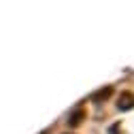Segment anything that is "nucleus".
Here are the masks:
<instances>
[{
    "mask_svg": "<svg viewBox=\"0 0 134 134\" xmlns=\"http://www.w3.org/2000/svg\"><path fill=\"white\" fill-rule=\"evenodd\" d=\"M113 94V87H102V90H98L96 94H92V102H104V100H109Z\"/></svg>",
    "mask_w": 134,
    "mask_h": 134,
    "instance_id": "obj_3",
    "label": "nucleus"
},
{
    "mask_svg": "<svg viewBox=\"0 0 134 134\" xmlns=\"http://www.w3.org/2000/svg\"><path fill=\"white\" fill-rule=\"evenodd\" d=\"M85 115H87V113H85V109H81V107H79V109H75V111L68 115V124H70V126H81V124H83V119H85Z\"/></svg>",
    "mask_w": 134,
    "mask_h": 134,
    "instance_id": "obj_2",
    "label": "nucleus"
},
{
    "mask_svg": "<svg viewBox=\"0 0 134 134\" xmlns=\"http://www.w3.org/2000/svg\"><path fill=\"white\" fill-rule=\"evenodd\" d=\"M132 107H134V94H130V92H124V94L119 96L117 109H119V111H130Z\"/></svg>",
    "mask_w": 134,
    "mask_h": 134,
    "instance_id": "obj_1",
    "label": "nucleus"
}]
</instances>
